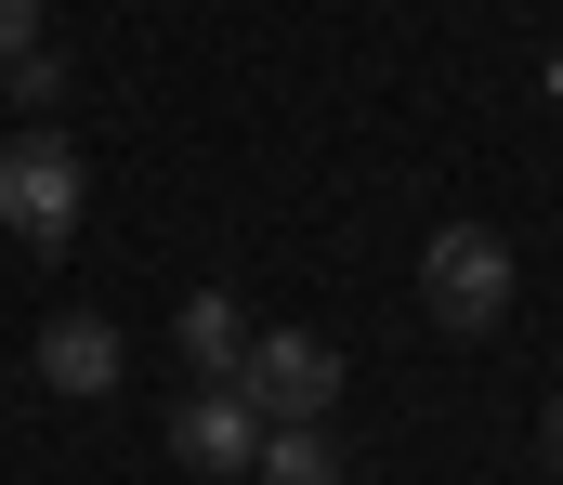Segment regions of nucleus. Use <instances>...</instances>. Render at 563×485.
Returning <instances> with one entry per match:
<instances>
[{"label": "nucleus", "instance_id": "nucleus-1", "mask_svg": "<svg viewBox=\"0 0 563 485\" xmlns=\"http://www.w3.org/2000/svg\"><path fill=\"white\" fill-rule=\"evenodd\" d=\"M420 316L459 328V341H485V328L511 316V236L498 223H445L420 250Z\"/></svg>", "mask_w": 563, "mask_h": 485}, {"label": "nucleus", "instance_id": "nucleus-2", "mask_svg": "<svg viewBox=\"0 0 563 485\" xmlns=\"http://www.w3.org/2000/svg\"><path fill=\"white\" fill-rule=\"evenodd\" d=\"M0 223H13L26 250H66V236H79V145H66L53 119H26V132L0 145Z\"/></svg>", "mask_w": 563, "mask_h": 485}, {"label": "nucleus", "instance_id": "nucleus-3", "mask_svg": "<svg viewBox=\"0 0 563 485\" xmlns=\"http://www.w3.org/2000/svg\"><path fill=\"white\" fill-rule=\"evenodd\" d=\"M236 394L263 407V433H276V420H328V407H341V354H328L314 328H250Z\"/></svg>", "mask_w": 563, "mask_h": 485}, {"label": "nucleus", "instance_id": "nucleus-4", "mask_svg": "<svg viewBox=\"0 0 563 485\" xmlns=\"http://www.w3.org/2000/svg\"><path fill=\"white\" fill-rule=\"evenodd\" d=\"M170 460H184V473H250V460H263V407H250L236 381H197V394L170 407Z\"/></svg>", "mask_w": 563, "mask_h": 485}, {"label": "nucleus", "instance_id": "nucleus-5", "mask_svg": "<svg viewBox=\"0 0 563 485\" xmlns=\"http://www.w3.org/2000/svg\"><path fill=\"white\" fill-rule=\"evenodd\" d=\"M40 381L53 394H119V328L106 316H53L40 328Z\"/></svg>", "mask_w": 563, "mask_h": 485}, {"label": "nucleus", "instance_id": "nucleus-6", "mask_svg": "<svg viewBox=\"0 0 563 485\" xmlns=\"http://www.w3.org/2000/svg\"><path fill=\"white\" fill-rule=\"evenodd\" d=\"M170 341H184L197 381H236V367H250V302H236V289H197V302L170 316Z\"/></svg>", "mask_w": 563, "mask_h": 485}, {"label": "nucleus", "instance_id": "nucleus-7", "mask_svg": "<svg viewBox=\"0 0 563 485\" xmlns=\"http://www.w3.org/2000/svg\"><path fill=\"white\" fill-rule=\"evenodd\" d=\"M250 473H263V485H354V460H341V433H328V420H276Z\"/></svg>", "mask_w": 563, "mask_h": 485}, {"label": "nucleus", "instance_id": "nucleus-8", "mask_svg": "<svg viewBox=\"0 0 563 485\" xmlns=\"http://www.w3.org/2000/svg\"><path fill=\"white\" fill-rule=\"evenodd\" d=\"M53 92H66V66H53V40H26V53H0V106H26V119H53Z\"/></svg>", "mask_w": 563, "mask_h": 485}, {"label": "nucleus", "instance_id": "nucleus-9", "mask_svg": "<svg viewBox=\"0 0 563 485\" xmlns=\"http://www.w3.org/2000/svg\"><path fill=\"white\" fill-rule=\"evenodd\" d=\"M40 40V0H0V53H26Z\"/></svg>", "mask_w": 563, "mask_h": 485}, {"label": "nucleus", "instance_id": "nucleus-10", "mask_svg": "<svg viewBox=\"0 0 563 485\" xmlns=\"http://www.w3.org/2000/svg\"><path fill=\"white\" fill-rule=\"evenodd\" d=\"M538 460H551V485H563V394L538 407Z\"/></svg>", "mask_w": 563, "mask_h": 485}]
</instances>
